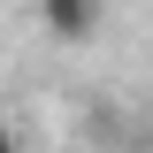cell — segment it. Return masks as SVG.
Listing matches in <instances>:
<instances>
[{"mask_svg":"<svg viewBox=\"0 0 153 153\" xmlns=\"http://www.w3.org/2000/svg\"><path fill=\"white\" fill-rule=\"evenodd\" d=\"M100 0H38V23H46V38H61V46H84V38L100 31Z\"/></svg>","mask_w":153,"mask_h":153,"instance_id":"obj_1","label":"cell"},{"mask_svg":"<svg viewBox=\"0 0 153 153\" xmlns=\"http://www.w3.org/2000/svg\"><path fill=\"white\" fill-rule=\"evenodd\" d=\"M0 153H23V138H16V130H8V123H0Z\"/></svg>","mask_w":153,"mask_h":153,"instance_id":"obj_2","label":"cell"}]
</instances>
